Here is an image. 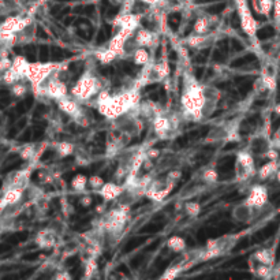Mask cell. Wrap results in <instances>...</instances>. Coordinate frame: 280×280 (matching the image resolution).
Listing matches in <instances>:
<instances>
[{
	"instance_id": "obj_1",
	"label": "cell",
	"mask_w": 280,
	"mask_h": 280,
	"mask_svg": "<svg viewBox=\"0 0 280 280\" xmlns=\"http://www.w3.org/2000/svg\"><path fill=\"white\" fill-rule=\"evenodd\" d=\"M205 85H201L191 73L183 75V92L181 96L182 116L186 121L200 122L204 119L205 108Z\"/></svg>"
},
{
	"instance_id": "obj_2",
	"label": "cell",
	"mask_w": 280,
	"mask_h": 280,
	"mask_svg": "<svg viewBox=\"0 0 280 280\" xmlns=\"http://www.w3.org/2000/svg\"><path fill=\"white\" fill-rule=\"evenodd\" d=\"M101 91H103L101 78L92 71H85L73 86L71 96L75 100H78L79 103H85V101H89L93 97H96Z\"/></svg>"
},
{
	"instance_id": "obj_3",
	"label": "cell",
	"mask_w": 280,
	"mask_h": 280,
	"mask_svg": "<svg viewBox=\"0 0 280 280\" xmlns=\"http://www.w3.org/2000/svg\"><path fill=\"white\" fill-rule=\"evenodd\" d=\"M36 94H43L45 97L52 98V100H61L68 96L67 85L59 78V70L52 73L48 78L44 81L41 85L33 89Z\"/></svg>"
},
{
	"instance_id": "obj_4",
	"label": "cell",
	"mask_w": 280,
	"mask_h": 280,
	"mask_svg": "<svg viewBox=\"0 0 280 280\" xmlns=\"http://www.w3.org/2000/svg\"><path fill=\"white\" fill-rule=\"evenodd\" d=\"M59 68L61 66L58 63H29L26 70V79L31 82V89H36Z\"/></svg>"
},
{
	"instance_id": "obj_5",
	"label": "cell",
	"mask_w": 280,
	"mask_h": 280,
	"mask_svg": "<svg viewBox=\"0 0 280 280\" xmlns=\"http://www.w3.org/2000/svg\"><path fill=\"white\" fill-rule=\"evenodd\" d=\"M152 126L155 134L157 135L158 138L167 140L179 127V118L174 114L165 115L163 112H160L152 119Z\"/></svg>"
},
{
	"instance_id": "obj_6",
	"label": "cell",
	"mask_w": 280,
	"mask_h": 280,
	"mask_svg": "<svg viewBox=\"0 0 280 280\" xmlns=\"http://www.w3.org/2000/svg\"><path fill=\"white\" fill-rule=\"evenodd\" d=\"M235 6H237L238 15H239V21H241V29L244 33L250 38H254L257 34V25L256 18L253 17V14L250 11L249 3L248 0H235Z\"/></svg>"
},
{
	"instance_id": "obj_7",
	"label": "cell",
	"mask_w": 280,
	"mask_h": 280,
	"mask_svg": "<svg viewBox=\"0 0 280 280\" xmlns=\"http://www.w3.org/2000/svg\"><path fill=\"white\" fill-rule=\"evenodd\" d=\"M235 172H237V179L239 182H245L257 174L254 157L249 151H241L237 153Z\"/></svg>"
},
{
	"instance_id": "obj_8",
	"label": "cell",
	"mask_w": 280,
	"mask_h": 280,
	"mask_svg": "<svg viewBox=\"0 0 280 280\" xmlns=\"http://www.w3.org/2000/svg\"><path fill=\"white\" fill-rule=\"evenodd\" d=\"M246 202H249L254 209H261L268 204V190L262 185H254L251 186L249 195L246 198Z\"/></svg>"
},
{
	"instance_id": "obj_9",
	"label": "cell",
	"mask_w": 280,
	"mask_h": 280,
	"mask_svg": "<svg viewBox=\"0 0 280 280\" xmlns=\"http://www.w3.org/2000/svg\"><path fill=\"white\" fill-rule=\"evenodd\" d=\"M135 44L138 47H142V48H156V45L158 43V36L155 33V31H149V29H144V28H138L135 31L134 36Z\"/></svg>"
},
{
	"instance_id": "obj_10",
	"label": "cell",
	"mask_w": 280,
	"mask_h": 280,
	"mask_svg": "<svg viewBox=\"0 0 280 280\" xmlns=\"http://www.w3.org/2000/svg\"><path fill=\"white\" fill-rule=\"evenodd\" d=\"M254 212H256V209L251 207L249 202L244 201L232 208L231 216L235 221H238V223H244L245 224V223H250V221L253 220Z\"/></svg>"
},
{
	"instance_id": "obj_11",
	"label": "cell",
	"mask_w": 280,
	"mask_h": 280,
	"mask_svg": "<svg viewBox=\"0 0 280 280\" xmlns=\"http://www.w3.org/2000/svg\"><path fill=\"white\" fill-rule=\"evenodd\" d=\"M24 191V189H19V187H11V189L4 190L3 195L0 197V212H3L7 208L17 205L22 200Z\"/></svg>"
},
{
	"instance_id": "obj_12",
	"label": "cell",
	"mask_w": 280,
	"mask_h": 280,
	"mask_svg": "<svg viewBox=\"0 0 280 280\" xmlns=\"http://www.w3.org/2000/svg\"><path fill=\"white\" fill-rule=\"evenodd\" d=\"M56 103H58V108H59L63 114H66V115L73 118V119H75L77 116H79V114L84 111V108L81 107V103L74 97L70 98L67 96V97L58 100Z\"/></svg>"
},
{
	"instance_id": "obj_13",
	"label": "cell",
	"mask_w": 280,
	"mask_h": 280,
	"mask_svg": "<svg viewBox=\"0 0 280 280\" xmlns=\"http://www.w3.org/2000/svg\"><path fill=\"white\" fill-rule=\"evenodd\" d=\"M213 34L212 33H207V34H190L185 38V45L187 48L191 49H204L209 47L213 43Z\"/></svg>"
},
{
	"instance_id": "obj_14",
	"label": "cell",
	"mask_w": 280,
	"mask_h": 280,
	"mask_svg": "<svg viewBox=\"0 0 280 280\" xmlns=\"http://www.w3.org/2000/svg\"><path fill=\"white\" fill-rule=\"evenodd\" d=\"M205 96H207V101H205V108H204V118H209L218 108V104H219L220 100V92L215 86L205 85Z\"/></svg>"
},
{
	"instance_id": "obj_15",
	"label": "cell",
	"mask_w": 280,
	"mask_h": 280,
	"mask_svg": "<svg viewBox=\"0 0 280 280\" xmlns=\"http://www.w3.org/2000/svg\"><path fill=\"white\" fill-rule=\"evenodd\" d=\"M124 193V186H121L118 183L105 182L101 189L97 190V194L103 198L104 201H115Z\"/></svg>"
},
{
	"instance_id": "obj_16",
	"label": "cell",
	"mask_w": 280,
	"mask_h": 280,
	"mask_svg": "<svg viewBox=\"0 0 280 280\" xmlns=\"http://www.w3.org/2000/svg\"><path fill=\"white\" fill-rule=\"evenodd\" d=\"M36 244L40 248H43V249L54 248L56 244L55 232L52 231V230H43V231H40L36 237Z\"/></svg>"
},
{
	"instance_id": "obj_17",
	"label": "cell",
	"mask_w": 280,
	"mask_h": 280,
	"mask_svg": "<svg viewBox=\"0 0 280 280\" xmlns=\"http://www.w3.org/2000/svg\"><path fill=\"white\" fill-rule=\"evenodd\" d=\"M215 24L211 17L208 15H201L198 17L197 21L194 22V26H193V33L195 34H207V33H211V28Z\"/></svg>"
},
{
	"instance_id": "obj_18",
	"label": "cell",
	"mask_w": 280,
	"mask_h": 280,
	"mask_svg": "<svg viewBox=\"0 0 280 280\" xmlns=\"http://www.w3.org/2000/svg\"><path fill=\"white\" fill-rule=\"evenodd\" d=\"M278 170H279L278 160H269L268 163H265L260 170L257 171V177H258L260 181H268L269 178L276 175Z\"/></svg>"
},
{
	"instance_id": "obj_19",
	"label": "cell",
	"mask_w": 280,
	"mask_h": 280,
	"mask_svg": "<svg viewBox=\"0 0 280 280\" xmlns=\"http://www.w3.org/2000/svg\"><path fill=\"white\" fill-rule=\"evenodd\" d=\"M251 258L258 264H265L272 267L275 264V251L272 249H260L251 256Z\"/></svg>"
},
{
	"instance_id": "obj_20",
	"label": "cell",
	"mask_w": 280,
	"mask_h": 280,
	"mask_svg": "<svg viewBox=\"0 0 280 280\" xmlns=\"http://www.w3.org/2000/svg\"><path fill=\"white\" fill-rule=\"evenodd\" d=\"M167 248L172 253H183V251H186V249H187V244H186V241L182 237L174 235V237L168 238Z\"/></svg>"
},
{
	"instance_id": "obj_21",
	"label": "cell",
	"mask_w": 280,
	"mask_h": 280,
	"mask_svg": "<svg viewBox=\"0 0 280 280\" xmlns=\"http://www.w3.org/2000/svg\"><path fill=\"white\" fill-rule=\"evenodd\" d=\"M29 63H31V62L26 61L24 56H15V58L12 59L11 68L15 73L18 74L21 78L26 79V70H28Z\"/></svg>"
},
{
	"instance_id": "obj_22",
	"label": "cell",
	"mask_w": 280,
	"mask_h": 280,
	"mask_svg": "<svg viewBox=\"0 0 280 280\" xmlns=\"http://www.w3.org/2000/svg\"><path fill=\"white\" fill-rule=\"evenodd\" d=\"M131 58H133V62L135 64L141 66V67H144L151 62V54L148 52V48H142V47H138L135 49Z\"/></svg>"
},
{
	"instance_id": "obj_23",
	"label": "cell",
	"mask_w": 280,
	"mask_h": 280,
	"mask_svg": "<svg viewBox=\"0 0 280 280\" xmlns=\"http://www.w3.org/2000/svg\"><path fill=\"white\" fill-rule=\"evenodd\" d=\"M191 265H193V262H187V264H185V262H182V264H177V265H174V267L167 268V271H165L164 274L161 275L160 278H161V279H174V278H178V276L181 275V272L186 271V268H189Z\"/></svg>"
},
{
	"instance_id": "obj_24",
	"label": "cell",
	"mask_w": 280,
	"mask_h": 280,
	"mask_svg": "<svg viewBox=\"0 0 280 280\" xmlns=\"http://www.w3.org/2000/svg\"><path fill=\"white\" fill-rule=\"evenodd\" d=\"M55 151L59 157L64 158L74 155V152H75V146H74L71 142H68V141H62V142H59V144H56L55 145Z\"/></svg>"
},
{
	"instance_id": "obj_25",
	"label": "cell",
	"mask_w": 280,
	"mask_h": 280,
	"mask_svg": "<svg viewBox=\"0 0 280 280\" xmlns=\"http://www.w3.org/2000/svg\"><path fill=\"white\" fill-rule=\"evenodd\" d=\"M88 181H89V178H86L84 174H77L75 177H73L71 182H70L71 189L74 191H77V193H85L86 186L89 185Z\"/></svg>"
},
{
	"instance_id": "obj_26",
	"label": "cell",
	"mask_w": 280,
	"mask_h": 280,
	"mask_svg": "<svg viewBox=\"0 0 280 280\" xmlns=\"http://www.w3.org/2000/svg\"><path fill=\"white\" fill-rule=\"evenodd\" d=\"M96 59H97L101 64H110L112 62L118 59V55H116L114 51H111L108 47L105 49H100L96 52Z\"/></svg>"
},
{
	"instance_id": "obj_27",
	"label": "cell",
	"mask_w": 280,
	"mask_h": 280,
	"mask_svg": "<svg viewBox=\"0 0 280 280\" xmlns=\"http://www.w3.org/2000/svg\"><path fill=\"white\" fill-rule=\"evenodd\" d=\"M19 157L25 161H31L37 156V149L34 144H26L19 148Z\"/></svg>"
},
{
	"instance_id": "obj_28",
	"label": "cell",
	"mask_w": 280,
	"mask_h": 280,
	"mask_svg": "<svg viewBox=\"0 0 280 280\" xmlns=\"http://www.w3.org/2000/svg\"><path fill=\"white\" fill-rule=\"evenodd\" d=\"M97 261H96V257H88L85 264V269H84V279H92L94 278L97 274Z\"/></svg>"
},
{
	"instance_id": "obj_29",
	"label": "cell",
	"mask_w": 280,
	"mask_h": 280,
	"mask_svg": "<svg viewBox=\"0 0 280 280\" xmlns=\"http://www.w3.org/2000/svg\"><path fill=\"white\" fill-rule=\"evenodd\" d=\"M274 3L275 0H257V10L261 15L269 18L271 12L274 10Z\"/></svg>"
},
{
	"instance_id": "obj_30",
	"label": "cell",
	"mask_w": 280,
	"mask_h": 280,
	"mask_svg": "<svg viewBox=\"0 0 280 280\" xmlns=\"http://www.w3.org/2000/svg\"><path fill=\"white\" fill-rule=\"evenodd\" d=\"M183 211L189 218H197L201 213V205L197 201H187L183 205Z\"/></svg>"
},
{
	"instance_id": "obj_31",
	"label": "cell",
	"mask_w": 280,
	"mask_h": 280,
	"mask_svg": "<svg viewBox=\"0 0 280 280\" xmlns=\"http://www.w3.org/2000/svg\"><path fill=\"white\" fill-rule=\"evenodd\" d=\"M10 91H11L12 96H15V97H24L25 94L28 93V91H29V88H28V85L25 84L24 79H22V81H18V82L12 84V85L10 86Z\"/></svg>"
},
{
	"instance_id": "obj_32",
	"label": "cell",
	"mask_w": 280,
	"mask_h": 280,
	"mask_svg": "<svg viewBox=\"0 0 280 280\" xmlns=\"http://www.w3.org/2000/svg\"><path fill=\"white\" fill-rule=\"evenodd\" d=\"M202 181L208 185H213L219 181V172L215 168H207L202 172Z\"/></svg>"
},
{
	"instance_id": "obj_33",
	"label": "cell",
	"mask_w": 280,
	"mask_h": 280,
	"mask_svg": "<svg viewBox=\"0 0 280 280\" xmlns=\"http://www.w3.org/2000/svg\"><path fill=\"white\" fill-rule=\"evenodd\" d=\"M271 271H272V267L265 265V264H258L256 268L253 269V272H254L258 278H262V279H268V278H271Z\"/></svg>"
},
{
	"instance_id": "obj_34",
	"label": "cell",
	"mask_w": 280,
	"mask_h": 280,
	"mask_svg": "<svg viewBox=\"0 0 280 280\" xmlns=\"http://www.w3.org/2000/svg\"><path fill=\"white\" fill-rule=\"evenodd\" d=\"M88 183H89V186H91L93 190H98L103 187L105 182H104V179L101 177H98V175H92V177L89 178Z\"/></svg>"
},
{
	"instance_id": "obj_35",
	"label": "cell",
	"mask_w": 280,
	"mask_h": 280,
	"mask_svg": "<svg viewBox=\"0 0 280 280\" xmlns=\"http://www.w3.org/2000/svg\"><path fill=\"white\" fill-rule=\"evenodd\" d=\"M11 66H12V61L8 58V56L1 58V59H0V74H3L4 71H7Z\"/></svg>"
},
{
	"instance_id": "obj_36",
	"label": "cell",
	"mask_w": 280,
	"mask_h": 280,
	"mask_svg": "<svg viewBox=\"0 0 280 280\" xmlns=\"http://www.w3.org/2000/svg\"><path fill=\"white\" fill-rule=\"evenodd\" d=\"M145 156L151 160H157L161 156V152L158 151L157 148H149L145 151Z\"/></svg>"
},
{
	"instance_id": "obj_37",
	"label": "cell",
	"mask_w": 280,
	"mask_h": 280,
	"mask_svg": "<svg viewBox=\"0 0 280 280\" xmlns=\"http://www.w3.org/2000/svg\"><path fill=\"white\" fill-rule=\"evenodd\" d=\"M79 204H81V207L89 208L93 204V197L89 193H84V195L79 198Z\"/></svg>"
},
{
	"instance_id": "obj_38",
	"label": "cell",
	"mask_w": 280,
	"mask_h": 280,
	"mask_svg": "<svg viewBox=\"0 0 280 280\" xmlns=\"http://www.w3.org/2000/svg\"><path fill=\"white\" fill-rule=\"evenodd\" d=\"M181 178H182V171L181 170H172L167 174V179H170V181H172V182L175 183L179 182Z\"/></svg>"
},
{
	"instance_id": "obj_39",
	"label": "cell",
	"mask_w": 280,
	"mask_h": 280,
	"mask_svg": "<svg viewBox=\"0 0 280 280\" xmlns=\"http://www.w3.org/2000/svg\"><path fill=\"white\" fill-rule=\"evenodd\" d=\"M54 279L56 280H71V275L66 271H59L58 274L54 275Z\"/></svg>"
},
{
	"instance_id": "obj_40",
	"label": "cell",
	"mask_w": 280,
	"mask_h": 280,
	"mask_svg": "<svg viewBox=\"0 0 280 280\" xmlns=\"http://www.w3.org/2000/svg\"><path fill=\"white\" fill-rule=\"evenodd\" d=\"M142 3H145V4H148V6L151 7H156V6H160L161 3H163V0H141Z\"/></svg>"
},
{
	"instance_id": "obj_41",
	"label": "cell",
	"mask_w": 280,
	"mask_h": 280,
	"mask_svg": "<svg viewBox=\"0 0 280 280\" xmlns=\"http://www.w3.org/2000/svg\"><path fill=\"white\" fill-rule=\"evenodd\" d=\"M96 213L97 215H104L105 213V204H100L96 207Z\"/></svg>"
},
{
	"instance_id": "obj_42",
	"label": "cell",
	"mask_w": 280,
	"mask_h": 280,
	"mask_svg": "<svg viewBox=\"0 0 280 280\" xmlns=\"http://www.w3.org/2000/svg\"><path fill=\"white\" fill-rule=\"evenodd\" d=\"M275 112H276L278 115H280V103L275 105Z\"/></svg>"
}]
</instances>
